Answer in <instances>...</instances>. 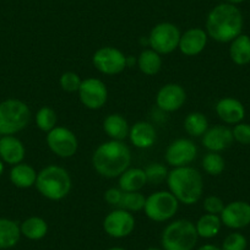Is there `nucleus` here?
<instances>
[{
  "mask_svg": "<svg viewBox=\"0 0 250 250\" xmlns=\"http://www.w3.org/2000/svg\"><path fill=\"white\" fill-rule=\"evenodd\" d=\"M233 133L226 125H213L212 128H208L203 135L201 143L204 147L210 152H222L232 146Z\"/></svg>",
  "mask_w": 250,
  "mask_h": 250,
  "instance_id": "16",
  "label": "nucleus"
},
{
  "mask_svg": "<svg viewBox=\"0 0 250 250\" xmlns=\"http://www.w3.org/2000/svg\"><path fill=\"white\" fill-rule=\"evenodd\" d=\"M37 174L35 168L27 163H19L13 166L10 170V182L20 189H27L33 187L37 180Z\"/></svg>",
  "mask_w": 250,
  "mask_h": 250,
  "instance_id": "23",
  "label": "nucleus"
},
{
  "mask_svg": "<svg viewBox=\"0 0 250 250\" xmlns=\"http://www.w3.org/2000/svg\"><path fill=\"white\" fill-rule=\"evenodd\" d=\"M199 235L195 225L189 220H175L166 226L161 237L163 250H193Z\"/></svg>",
  "mask_w": 250,
  "mask_h": 250,
  "instance_id": "5",
  "label": "nucleus"
},
{
  "mask_svg": "<svg viewBox=\"0 0 250 250\" xmlns=\"http://www.w3.org/2000/svg\"><path fill=\"white\" fill-rule=\"evenodd\" d=\"M144 170H145L147 183H151V184L160 185L161 183L167 180L168 169L165 165H162V163H150Z\"/></svg>",
  "mask_w": 250,
  "mask_h": 250,
  "instance_id": "33",
  "label": "nucleus"
},
{
  "mask_svg": "<svg viewBox=\"0 0 250 250\" xmlns=\"http://www.w3.org/2000/svg\"><path fill=\"white\" fill-rule=\"evenodd\" d=\"M204 210L206 213H212V215H221V212L225 208V203L221 198L216 195H210L204 199Z\"/></svg>",
  "mask_w": 250,
  "mask_h": 250,
  "instance_id": "37",
  "label": "nucleus"
},
{
  "mask_svg": "<svg viewBox=\"0 0 250 250\" xmlns=\"http://www.w3.org/2000/svg\"><path fill=\"white\" fill-rule=\"evenodd\" d=\"M146 250H163V249H160V248H148V249Z\"/></svg>",
  "mask_w": 250,
  "mask_h": 250,
  "instance_id": "43",
  "label": "nucleus"
},
{
  "mask_svg": "<svg viewBox=\"0 0 250 250\" xmlns=\"http://www.w3.org/2000/svg\"><path fill=\"white\" fill-rule=\"evenodd\" d=\"M225 1H226V3H228V4H233V5H237V4L243 3L244 0H225Z\"/></svg>",
  "mask_w": 250,
  "mask_h": 250,
  "instance_id": "40",
  "label": "nucleus"
},
{
  "mask_svg": "<svg viewBox=\"0 0 250 250\" xmlns=\"http://www.w3.org/2000/svg\"><path fill=\"white\" fill-rule=\"evenodd\" d=\"M130 143L138 148H150L157 140V131L148 122H138L129 131Z\"/></svg>",
  "mask_w": 250,
  "mask_h": 250,
  "instance_id": "20",
  "label": "nucleus"
},
{
  "mask_svg": "<svg viewBox=\"0 0 250 250\" xmlns=\"http://www.w3.org/2000/svg\"><path fill=\"white\" fill-rule=\"evenodd\" d=\"M248 247V240L242 233L233 232L225 238L222 243V250H245Z\"/></svg>",
  "mask_w": 250,
  "mask_h": 250,
  "instance_id": "35",
  "label": "nucleus"
},
{
  "mask_svg": "<svg viewBox=\"0 0 250 250\" xmlns=\"http://www.w3.org/2000/svg\"><path fill=\"white\" fill-rule=\"evenodd\" d=\"M187 101V92L183 86L178 83H167L158 90L156 96V104L158 109L165 113L175 112L180 109Z\"/></svg>",
  "mask_w": 250,
  "mask_h": 250,
  "instance_id": "15",
  "label": "nucleus"
},
{
  "mask_svg": "<svg viewBox=\"0 0 250 250\" xmlns=\"http://www.w3.org/2000/svg\"><path fill=\"white\" fill-rule=\"evenodd\" d=\"M201 166H203L204 170H205L208 175L217 177V175H220L221 173L225 170L226 161L218 152H210V151H208V152L204 156Z\"/></svg>",
  "mask_w": 250,
  "mask_h": 250,
  "instance_id": "30",
  "label": "nucleus"
},
{
  "mask_svg": "<svg viewBox=\"0 0 250 250\" xmlns=\"http://www.w3.org/2000/svg\"><path fill=\"white\" fill-rule=\"evenodd\" d=\"M130 163L131 151L123 141L109 140L102 143L92 156L93 168L104 178L120 177L130 167Z\"/></svg>",
  "mask_w": 250,
  "mask_h": 250,
  "instance_id": "2",
  "label": "nucleus"
},
{
  "mask_svg": "<svg viewBox=\"0 0 250 250\" xmlns=\"http://www.w3.org/2000/svg\"><path fill=\"white\" fill-rule=\"evenodd\" d=\"M107 250H126L124 249V248H120V247H113V248H109V249Z\"/></svg>",
  "mask_w": 250,
  "mask_h": 250,
  "instance_id": "42",
  "label": "nucleus"
},
{
  "mask_svg": "<svg viewBox=\"0 0 250 250\" xmlns=\"http://www.w3.org/2000/svg\"><path fill=\"white\" fill-rule=\"evenodd\" d=\"M198 146L190 139L180 138L172 141L166 150V162L170 167H185L194 162L198 157Z\"/></svg>",
  "mask_w": 250,
  "mask_h": 250,
  "instance_id": "11",
  "label": "nucleus"
},
{
  "mask_svg": "<svg viewBox=\"0 0 250 250\" xmlns=\"http://www.w3.org/2000/svg\"><path fill=\"white\" fill-rule=\"evenodd\" d=\"M135 217L129 211L117 208L108 213L103 220V229L112 238H125L135 229Z\"/></svg>",
  "mask_w": 250,
  "mask_h": 250,
  "instance_id": "13",
  "label": "nucleus"
},
{
  "mask_svg": "<svg viewBox=\"0 0 250 250\" xmlns=\"http://www.w3.org/2000/svg\"><path fill=\"white\" fill-rule=\"evenodd\" d=\"M78 93L80 102L91 110L101 109L108 100L107 86L102 80L96 78L83 80Z\"/></svg>",
  "mask_w": 250,
  "mask_h": 250,
  "instance_id": "12",
  "label": "nucleus"
},
{
  "mask_svg": "<svg viewBox=\"0 0 250 250\" xmlns=\"http://www.w3.org/2000/svg\"><path fill=\"white\" fill-rule=\"evenodd\" d=\"M216 114L226 124L235 125L242 123L245 117V108L239 100L225 97L216 103Z\"/></svg>",
  "mask_w": 250,
  "mask_h": 250,
  "instance_id": "18",
  "label": "nucleus"
},
{
  "mask_svg": "<svg viewBox=\"0 0 250 250\" xmlns=\"http://www.w3.org/2000/svg\"><path fill=\"white\" fill-rule=\"evenodd\" d=\"M92 64L101 74L118 75L126 68V57L118 48L102 47L93 54Z\"/></svg>",
  "mask_w": 250,
  "mask_h": 250,
  "instance_id": "9",
  "label": "nucleus"
},
{
  "mask_svg": "<svg viewBox=\"0 0 250 250\" xmlns=\"http://www.w3.org/2000/svg\"><path fill=\"white\" fill-rule=\"evenodd\" d=\"M1 136H3V135H1V134H0V138H1Z\"/></svg>",
  "mask_w": 250,
  "mask_h": 250,
  "instance_id": "44",
  "label": "nucleus"
},
{
  "mask_svg": "<svg viewBox=\"0 0 250 250\" xmlns=\"http://www.w3.org/2000/svg\"><path fill=\"white\" fill-rule=\"evenodd\" d=\"M179 201L170 191H155L146 198L144 211L153 222H166L172 220L178 212Z\"/></svg>",
  "mask_w": 250,
  "mask_h": 250,
  "instance_id": "7",
  "label": "nucleus"
},
{
  "mask_svg": "<svg viewBox=\"0 0 250 250\" xmlns=\"http://www.w3.org/2000/svg\"><path fill=\"white\" fill-rule=\"evenodd\" d=\"M229 57L235 65L244 66L250 62V37L239 35L230 42Z\"/></svg>",
  "mask_w": 250,
  "mask_h": 250,
  "instance_id": "25",
  "label": "nucleus"
},
{
  "mask_svg": "<svg viewBox=\"0 0 250 250\" xmlns=\"http://www.w3.org/2000/svg\"><path fill=\"white\" fill-rule=\"evenodd\" d=\"M118 183L120 190L129 193V191H140L147 184V179L143 168H128L120 175Z\"/></svg>",
  "mask_w": 250,
  "mask_h": 250,
  "instance_id": "22",
  "label": "nucleus"
},
{
  "mask_svg": "<svg viewBox=\"0 0 250 250\" xmlns=\"http://www.w3.org/2000/svg\"><path fill=\"white\" fill-rule=\"evenodd\" d=\"M145 203V195L140 191H129V193H123V198L118 208L129 212H138L144 210Z\"/></svg>",
  "mask_w": 250,
  "mask_h": 250,
  "instance_id": "31",
  "label": "nucleus"
},
{
  "mask_svg": "<svg viewBox=\"0 0 250 250\" xmlns=\"http://www.w3.org/2000/svg\"><path fill=\"white\" fill-rule=\"evenodd\" d=\"M21 235L30 240H41L47 235L48 225L45 220L37 216L28 217L21 223L20 226Z\"/></svg>",
  "mask_w": 250,
  "mask_h": 250,
  "instance_id": "26",
  "label": "nucleus"
},
{
  "mask_svg": "<svg viewBox=\"0 0 250 250\" xmlns=\"http://www.w3.org/2000/svg\"><path fill=\"white\" fill-rule=\"evenodd\" d=\"M123 193L119 188H110L108 190H105L104 193V200L108 205L112 206H119L120 200L123 198Z\"/></svg>",
  "mask_w": 250,
  "mask_h": 250,
  "instance_id": "38",
  "label": "nucleus"
},
{
  "mask_svg": "<svg viewBox=\"0 0 250 250\" xmlns=\"http://www.w3.org/2000/svg\"><path fill=\"white\" fill-rule=\"evenodd\" d=\"M222 225L230 229H242L250 225V204L247 201H232L225 205L220 215Z\"/></svg>",
  "mask_w": 250,
  "mask_h": 250,
  "instance_id": "14",
  "label": "nucleus"
},
{
  "mask_svg": "<svg viewBox=\"0 0 250 250\" xmlns=\"http://www.w3.org/2000/svg\"><path fill=\"white\" fill-rule=\"evenodd\" d=\"M138 66L143 74L146 76H153L160 73L162 68V58L161 54L155 52L153 49H144L139 55Z\"/></svg>",
  "mask_w": 250,
  "mask_h": 250,
  "instance_id": "27",
  "label": "nucleus"
},
{
  "mask_svg": "<svg viewBox=\"0 0 250 250\" xmlns=\"http://www.w3.org/2000/svg\"><path fill=\"white\" fill-rule=\"evenodd\" d=\"M167 185L175 199L184 205H194L203 196V175L191 166L173 168L168 172Z\"/></svg>",
  "mask_w": 250,
  "mask_h": 250,
  "instance_id": "3",
  "label": "nucleus"
},
{
  "mask_svg": "<svg viewBox=\"0 0 250 250\" xmlns=\"http://www.w3.org/2000/svg\"><path fill=\"white\" fill-rule=\"evenodd\" d=\"M26 148L22 141L14 135H3L0 138V160L4 163L15 166L23 161Z\"/></svg>",
  "mask_w": 250,
  "mask_h": 250,
  "instance_id": "19",
  "label": "nucleus"
},
{
  "mask_svg": "<svg viewBox=\"0 0 250 250\" xmlns=\"http://www.w3.org/2000/svg\"><path fill=\"white\" fill-rule=\"evenodd\" d=\"M81 83H83L81 78L78 74L74 73V71H66V73H64L60 76L59 80L60 87L62 88V91L69 93L78 92L81 86Z\"/></svg>",
  "mask_w": 250,
  "mask_h": 250,
  "instance_id": "34",
  "label": "nucleus"
},
{
  "mask_svg": "<svg viewBox=\"0 0 250 250\" xmlns=\"http://www.w3.org/2000/svg\"><path fill=\"white\" fill-rule=\"evenodd\" d=\"M243 15L233 4H218L208 13L206 19V33L220 43H230L242 35Z\"/></svg>",
  "mask_w": 250,
  "mask_h": 250,
  "instance_id": "1",
  "label": "nucleus"
},
{
  "mask_svg": "<svg viewBox=\"0 0 250 250\" xmlns=\"http://www.w3.org/2000/svg\"><path fill=\"white\" fill-rule=\"evenodd\" d=\"M196 250H222V249H221V248H218L217 245L205 244V245H201V247L198 248Z\"/></svg>",
  "mask_w": 250,
  "mask_h": 250,
  "instance_id": "39",
  "label": "nucleus"
},
{
  "mask_svg": "<svg viewBox=\"0 0 250 250\" xmlns=\"http://www.w3.org/2000/svg\"><path fill=\"white\" fill-rule=\"evenodd\" d=\"M47 145L54 155L62 158H70L79 148V141L75 134L65 126H55L47 133Z\"/></svg>",
  "mask_w": 250,
  "mask_h": 250,
  "instance_id": "10",
  "label": "nucleus"
},
{
  "mask_svg": "<svg viewBox=\"0 0 250 250\" xmlns=\"http://www.w3.org/2000/svg\"><path fill=\"white\" fill-rule=\"evenodd\" d=\"M31 119V110L25 102L16 98L0 102V134L14 135L26 128Z\"/></svg>",
  "mask_w": 250,
  "mask_h": 250,
  "instance_id": "6",
  "label": "nucleus"
},
{
  "mask_svg": "<svg viewBox=\"0 0 250 250\" xmlns=\"http://www.w3.org/2000/svg\"><path fill=\"white\" fill-rule=\"evenodd\" d=\"M20 238L21 229L18 222L9 218H0V250L14 248Z\"/></svg>",
  "mask_w": 250,
  "mask_h": 250,
  "instance_id": "24",
  "label": "nucleus"
},
{
  "mask_svg": "<svg viewBox=\"0 0 250 250\" xmlns=\"http://www.w3.org/2000/svg\"><path fill=\"white\" fill-rule=\"evenodd\" d=\"M103 130L107 134L110 140L123 141L126 138H129V126L128 120L125 119L119 113H112L107 115L105 119L103 120Z\"/></svg>",
  "mask_w": 250,
  "mask_h": 250,
  "instance_id": "21",
  "label": "nucleus"
},
{
  "mask_svg": "<svg viewBox=\"0 0 250 250\" xmlns=\"http://www.w3.org/2000/svg\"><path fill=\"white\" fill-rule=\"evenodd\" d=\"M179 28L170 22H161L151 30L148 35L151 49L157 52L158 54H170L174 52L179 45L180 41Z\"/></svg>",
  "mask_w": 250,
  "mask_h": 250,
  "instance_id": "8",
  "label": "nucleus"
},
{
  "mask_svg": "<svg viewBox=\"0 0 250 250\" xmlns=\"http://www.w3.org/2000/svg\"><path fill=\"white\" fill-rule=\"evenodd\" d=\"M221 227H222V221L220 215H212V213H205L195 223L198 235L205 239L216 237L220 233Z\"/></svg>",
  "mask_w": 250,
  "mask_h": 250,
  "instance_id": "28",
  "label": "nucleus"
},
{
  "mask_svg": "<svg viewBox=\"0 0 250 250\" xmlns=\"http://www.w3.org/2000/svg\"><path fill=\"white\" fill-rule=\"evenodd\" d=\"M3 173H4V162L0 160V177L3 175Z\"/></svg>",
  "mask_w": 250,
  "mask_h": 250,
  "instance_id": "41",
  "label": "nucleus"
},
{
  "mask_svg": "<svg viewBox=\"0 0 250 250\" xmlns=\"http://www.w3.org/2000/svg\"><path fill=\"white\" fill-rule=\"evenodd\" d=\"M71 185V177L65 168L50 165L38 173L35 187L43 198L52 201H60L69 195Z\"/></svg>",
  "mask_w": 250,
  "mask_h": 250,
  "instance_id": "4",
  "label": "nucleus"
},
{
  "mask_svg": "<svg viewBox=\"0 0 250 250\" xmlns=\"http://www.w3.org/2000/svg\"><path fill=\"white\" fill-rule=\"evenodd\" d=\"M208 33L200 27L189 28L180 36L178 49L187 57L199 55L208 44Z\"/></svg>",
  "mask_w": 250,
  "mask_h": 250,
  "instance_id": "17",
  "label": "nucleus"
},
{
  "mask_svg": "<svg viewBox=\"0 0 250 250\" xmlns=\"http://www.w3.org/2000/svg\"><path fill=\"white\" fill-rule=\"evenodd\" d=\"M233 139L240 145H250V124L238 123L232 129Z\"/></svg>",
  "mask_w": 250,
  "mask_h": 250,
  "instance_id": "36",
  "label": "nucleus"
},
{
  "mask_svg": "<svg viewBox=\"0 0 250 250\" xmlns=\"http://www.w3.org/2000/svg\"><path fill=\"white\" fill-rule=\"evenodd\" d=\"M57 123L58 115L53 108L42 107L41 109H38L37 114H36V124L40 130L49 133L52 129L57 126Z\"/></svg>",
  "mask_w": 250,
  "mask_h": 250,
  "instance_id": "32",
  "label": "nucleus"
},
{
  "mask_svg": "<svg viewBox=\"0 0 250 250\" xmlns=\"http://www.w3.org/2000/svg\"><path fill=\"white\" fill-rule=\"evenodd\" d=\"M183 125L188 135L199 138V136H203L208 129V120L203 113L191 112L185 117Z\"/></svg>",
  "mask_w": 250,
  "mask_h": 250,
  "instance_id": "29",
  "label": "nucleus"
}]
</instances>
